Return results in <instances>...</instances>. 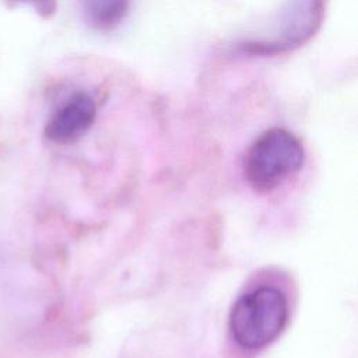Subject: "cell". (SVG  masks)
Here are the masks:
<instances>
[{"instance_id":"1","label":"cell","mask_w":358,"mask_h":358,"mask_svg":"<svg viewBox=\"0 0 358 358\" xmlns=\"http://www.w3.org/2000/svg\"><path fill=\"white\" fill-rule=\"evenodd\" d=\"M288 313L284 292L275 287L262 285L234 303L229 313L232 338L243 350H260L281 334Z\"/></svg>"},{"instance_id":"2","label":"cell","mask_w":358,"mask_h":358,"mask_svg":"<svg viewBox=\"0 0 358 358\" xmlns=\"http://www.w3.org/2000/svg\"><path fill=\"white\" fill-rule=\"evenodd\" d=\"M301 141L288 130L274 127L259 136L248 150L243 172L249 185L259 192L278 187L303 165Z\"/></svg>"},{"instance_id":"3","label":"cell","mask_w":358,"mask_h":358,"mask_svg":"<svg viewBox=\"0 0 358 358\" xmlns=\"http://www.w3.org/2000/svg\"><path fill=\"white\" fill-rule=\"evenodd\" d=\"M323 0H289L280 15V29L268 41L245 43L243 50L259 55L287 52L303 45L319 29L323 20Z\"/></svg>"},{"instance_id":"4","label":"cell","mask_w":358,"mask_h":358,"mask_svg":"<svg viewBox=\"0 0 358 358\" xmlns=\"http://www.w3.org/2000/svg\"><path fill=\"white\" fill-rule=\"evenodd\" d=\"M96 116L94 99L84 92L73 95L49 119L45 136L56 144H70L83 137Z\"/></svg>"},{"instance_id":"5","label":"cell","mask_w":358,"mask_h":358,"mask_svg":"<svg viewBox=\"0 0 358 358\" xmlns=\"http://www.w3.org/2000/svg\"><path fill=\"white\" fill-rule=\"evenodd\" d=\"M130 0H84L87 22L101 31L119 25L127 15Z\"/></svg>"},{"instance_id":"6","label":"cell","mask_w":358,"mask_h":358,"mask_svg":"<svg viewBox=\"0 0 358 358\" xmlns=\"http://www.w3.org/2000/svg\"><path fill=\"white\" fill-rule=\"evenodd\" d=\"M15 1L31 4L43 17L52 15L56 10V0H15Z\"/></svg>"}]
</instances>
